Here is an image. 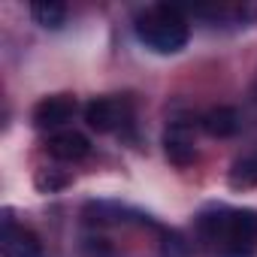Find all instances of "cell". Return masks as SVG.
<instances>
[{
    "instance_id": "5bb4252c",
    "label": "cell",
    "mask_w": 257,
    "mask_h": 257,
    "mask_svg": "<svg viewBox=\"0 0 257 257\" xmlns=\"http://www.w3.org/2000/svg\"><path fill=\"white\" fill-rule=\"evenodd\" d=\"M82 245H85V254H88V257H112V245H109L106 239L91 236V239H85Z\"/></svg>"
},
{
    "instance_id": "4fadbf2b",
    "label": "cell",
    "mask_w": 257,
    "mask_h": 257,
    "mask_svg": "<svg viewBox=\"0 0 257 257\" xmlns=\"http://www.w3.org/2000/svg\"><path fill=\"white\" fill-rule=\"evenodd\" d=\"M70 182V176H55V173H49V170H43L40 176H37V188L40 191H58V188H64Z\"/></svg>"
},
{
    "instance_id": "8fae6325",
    "label": "cell",
    "mask_w": 257,
    "mask_h": 257,
    "mask_svg": "<svg viewBox=\"0 0 257 257\" xmlns=\"http://www.w3.org/2000/svg\"><path fill=\"white\" fill-rule=\"evenodd\" d=\"M31 19H34L40 28L58 31V28H64V22H67V7H64V4H58V0H43V4H31Z\"/></svg>"
},
{
    "instance_id": "6da1fadb",
    "label": "cell",
    "mask_w": 257,
    "mask_h": 257,
    "mask_svg": "<svg viewBox=\"0 0 257 257\" xmlns=\"http://www.w3.org/2000/svg\"><path fill=\"white\" fill-rule=\"evenodd\" d=\"M197 242L212 257H257V212L209 206L194 221Z\"/></svg>"
},
{
    "instance_id": "30bf717a",
    "label": "cell",
    "mask_w": 257,
    "mask_h": 257,
    "mask_svg": "<svg viewBox=\"0 0 257 257\" xmlns=\"http://www.w3.org/2000/svg\"><path fill=\"white\" fill-rule=\"evenodd\" d=\"M227 182L233 191H248V188H257V149L239 155L233 164H230V173H227Z\"/></svg>"
},
{
    "instance_id": "9c48e42d",
    "label": "cell",
    "mask_w": 257,
    "mask_h": 257,
    "mask_svg": "<svg viewBox=\"0 0 257 257\" xmlns=\"http://www.w3.org/2000/svg\"><path fill=\"white\" fill-rule=\"evenodd\" d=\"M197 19H209L218 25H233V28H245L248 22L257 19V4H233V7H197L194 10Z\"/></svg>"
},
{
    "instance_id": "7c38bea8",
    "label": "cell",
    "mask_w": 257,
    "mask_h": 257,
    "mask_svg": "<svg viewBox=\"0 0 257 257\" xmlns=\"http://www.w3.org/2000/svg\"><path fill=\"white\" fill-rule=\"evenodd\" d=\"M188 242L179 236V233H170V230H164V245H161V254L164 257H188Z\"/></svg>"
},
{
    "instance_id": "8992f818",
    "label": "cell",
    "mask_w": 257,
    "mask_h": 257,
    "mask_svg": "<svg viewBox=\"0 0 257 257\" xmlns=\"http://www.w3.org/2000/svg\"><path fill=\"white\" fill-rule=\"evenodd\" d=\"M0 257H46L43 242L37 233L22 227L13 212H4V230H0Z\"/></svg>"
},
{
    "instance_id": "3957f363",
    "label": "cell",
    "mask_w": 257,
    "mask_h": 257,
    "mask_svg": "<svg viewBox=\"0 0 257 257\" xmlns=\"http://www.w3.org/2000/svg\"><path fill=\"white\" fill-rule=\"evenodd\" d=\"M85 121L97 134H121L134 124V97L131 94H103L85 106Z\"/></svg>"
},
{
    "instance_id": "52a82bcc",
    "label": "cell",
    "mask_w": 257,
    "mask_h": 257,
    "mask_svg": "<svg viewBox=\"0 0 257 257\" xmlns=\"http://www.w3.org/2000/svg\"><path fill=\"white\" fill-rule=\"evenodd\" d=\"M46 152L55 158V161H64V164H79L91 155V143L85 134L79 131H58V134H49L46 140Z\"/></svg>"
},
{
    "instance_id": "277c9868",
    "label": "cell",
    "mask_w": 257,
    "mask_h": 257,
    "mask_svg": "<svg viewBox=\"0 0 257 257\" xmlns=\"http://www.w3.org/2000/svg\"><path fill=\"white\" fill-rule=\"evenodd\" d=\"M79 112V103L73 94H49L43 100L34 103L31 109V121L37 131H49V134H58L64 131V124L73 121V115Z\"/></svg>"
},
{
    "instance_id": "7a4b0ae2",
    "label": "cell",
    "mask_w": 257,
    "mask_h": 257,
    "mask_svg": "<svg viewBox=\"0 0 257 257\" xmlns=\"http://www.w3.org/2000/svg\"><path fill=\"white\" fill-rule=\"evenodd\" d=\"M134 31L140 37V43L158 55H176L191 40L188 13L182 7H170V4H155V7L140 10L134 19Z\"/></svg>"
},
{
    "instance_id": "ba28073f",
    "label": "cell",
    "mask_w": 257,
    "mask_h": 257,
    "mask_svg": "<svg viewBox=\"0 0 257 257\" xmlns=\"http://www.w3.org/2000/svg\"><path fill=\"white\" fill-rule=\"evenodd\" d=\"M200 127L209 134V137H218V140H230L239 134L242 127V115L233 109V106H215L209 109L203 118H200Z\"/></svg>"
},
{
    "instance_id": "5b68a950",
    "label": "cell",
    "mask_w": 257,
    "mask_h": 257,
    "mask_svg": "<svg viewBox=\"0 0 257 257\" xmlns=\"http://www.w3.org/2000/svg\"><path fill=\"white\" fill-rule=\"evenodd\" d=\"M164 152L176 167H191L197 161V124L191 118H173L167 124Z\"/></svg>"
}]
</instances>
